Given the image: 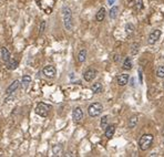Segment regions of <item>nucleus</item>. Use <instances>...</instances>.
I'll list each match as a JSON object with an SVG mask.
<instances>
[{
  "label": "nucleus",
  "instance_id": "obj_32",
  "mask_svg": "<svg viewBox=\"0 0 164 157\" xmlns=\"http://www.w3.org/2000/svg\"><path fill=\"white\" fill-rule=\"evenodd\" d=\"M163 89H164V83H163Z\"/></svg>",
  "mask_w": 164,
  "mask_h": 157
},
{
  "label": "nucleus",
  "instance_id": "obj_19",
  "mask_svg": "<svg viewBox=\"0 0 164 157\" xmlns=\"http://www.w3.org/2000/svg\"><path fill=\"white\" fill-rule=\"evenodd\" d=\"M62 150H63L62 145L58 144V145H56V146H53V148H52V153H53V155H54V156H60V155L62 154Z\"/></svg>",
  "mask_w": 164,
  "mask_h": 157
},
{
  "label": "nucleus",
  "instance_id": "obj_31",
  "mask_svg": "<svg viewBox=\"0 0 164 157\" xmlns=\"http://www.w3.org/2000/svg\"><path fill=\"white\" fill-rule=\"evenodd\" d=\"M139 73H140V82L142 83V72H141V70L139 71Z\"/></svg>",
  "mask_w": 164,
  "mask_h": 157
},
{
  "label": "nucleus",
  "instance_id": "obj_21",
  "mask_svg": "<svg viewBox=\"0 0 164 157\" xmlns=\"http://www.w3.org/2000/svg\"><path fill=\"white\" fill-rule=\"evenodd\" d=\"M118 14H119V7H118V6H114V7L111 8L110 14H109L110 18H111V19H116Z\"/></svg>",
  "mask_w": 164,
  "mask_h": 157
},
{
  "label": "nucleus",
  "instance_id": "obj_7",
  "mask_svg": "<svg viewBox=\"0 0 164 157\" xmlns=\"http://www.w3.org/2000/svg\"><path fill=\"white\" fill-rule=\"evenodd\" d=\"M72 117H73V122L74 123H80L83 118V111L81 107H76L73 110V113H72Z\"/></svg>",
  "mask_w": 164,
  "mask_h": 157
},
{
  "label": "nucleus",
  "instance_id": "obj_14",
  "mask_svg": "<svg viewBox=\"0 0 164 157\" xmlns=\"http://www.w3.org/2000/svg\"><path fill=\"white\" fill-rule=\"evenodd\" d=\"M104 18H105V9L102 7L100 10L97 12L95 20H97L98 22H101V21H103V20H104Z\"/></svg>",
  "mask_w": 164,
  "mask_h": 157
},
{
  "label": "nucleus",
  "instance_id": "obj_9",
  "mask_svg": "<svg viewBox=\"0 0 164 157\" xmlns=\"http://www.w3.org/2000/svg\"><path fill=\"white\" fill-rule=\"evenodd\" d=\"M97 76V71L94 69H88L84 73H83V78L86 80V82H91L93 81Z\"/></svg>",
  "mask_w": 164,
  "mask_h": 157
},
{
  "label": "nucleus",
  "instance_id": "obj_5",
  "mask_svg": "<svg viewBox=\"0 0 164 157\" xmlns=\"http://www.w3.org/2000/svg\"><path fill=\"white\" fill-rule=\"evenodd\" d=\"M42 73L46 78H53L57 75V69L53 65H47L42 69Z\"/></svg>",
  "mask_w": 164,
  "mask_h": 157
},
{
  "label": "nucleus",
  "instance_id": "obj_33",
  "mask_svg": "<svg viewBox=\"0 0 164 157\" xmlns=\"http://www.w3.org/2000/svg\"><path fill=\"white\" fill-rule=\"evenodd\" d=\"M163 144H164V143H163Z\"/></svg>",
  "mask_w": 164,
  "mask_h": 157
},
{
  "label": "nucleus",
  "instance_id": "obj_4",
  "mask_svg": "<svg viewBox=\"0 0 164 157\" xmlns=\"http://www.w3.org/2000/svg\"><path fill=\"white\" fill-rule=\"evenodd\" d=\"M50 110H51V106L49 104H46V103H38V105H37L35 111H36V114H38L39 116L46 117V116H48Z\"/></svg>",
  "mask_w": 164,
  "mask_h": 157
},
{
  "label": "nucleus",
  "instance_id": "obj_27",
  "mask_svg": "<svg viewBox=\"0 0 164 157\" xmlns=\"http://www.w3.org/2000/svg\"><path fill=\"white\" fill-rule=\"evenodd\" d=\"M44 29H46V21H42L41 22V24H40V29H39V35H40V36L43 33Z\"/></svg>",
  "mask_w": 164,
  "mask_h": 157
},
{
  "label": "nucleus",
  "instance_id": "obj_26",
  "mask_svg": "<svg viewBox=\"0 0 164 157\" xmlns=\"http://www.w3.org/2000/svg\"><path fill=\"white\" fill-rule=\"evenodd\" d=\"M135 9L136 11H141L143 9V0H137L135 3Z\"/></svg>",
  "mask_w": 164,
  "mask_h": 157
},
{
  "label": "nucleus",
  "instance_id": "obj_3",
  "mask_svg": "<svg viewBox=\"0 0 164 157\" xmlns=\"http://www.w3.org/2000/svg\"><path fill=\"white\" fill-rule=\"evenodd\" d=\"M102 111H103V106L101 103H92L88 108V114L91 117H97L102 113Z\"/></svg>",
  "mask_w": 164,
  "mask_h": 157
},
{
  "label": "nucleus",
  "instance_id": "obj_30",
  "mask_svg": "<svg viewBox=\"0 0 164 157\" xmlns=\"http://www.w3.org/2000/svg\"><path fill=\"white\" fill-rule=\"evenodd\" d=\"M114 1H115V0H108V3H109L110 6H112L114 3Z\"/></svg>",
  "mask_w": 164,
  "mask_h": 157
},
{
  "label": "nucleus",
  "instance_id": "obj_24",
  "mask_svg": "<svg viewBox=\"0 0 164 157\" xmlns=\"http://www.w3.org/2000/svg\"><path fill=\"white\" fill-rule=\"evenodd\" d=\"M157 78H164V65H161L159 66L157 70Z\"/></svg>",
  "mask_w": 164,
  "mask_h": 157
},
{
  "label": "nucleus",
  "instance_id": "obj_13",
  "mask_svg": "<svg viewBox=\"0 0 164 157\" xmlns=\"http://www.w3.org/2000/svg\"><path fill=\"white\" fill-rule=\"evenodd\" d=\"M10 58H11V54H10L9 50H8L7 48L2 47V48H1V59H2V61H5V62H8Z\"/></svg>",
  "mask_w": 164,
  "mask_h": 157
},
{
  "label": "nucleus",
  "instance_id": "obj_15",
  "mask_svg": "<svg viewBox=\"0 0 164 157\" xmlns=\"http://www.w3.org/2000/svg\"><path fill=\"white\" fill-rule=\"evenodd\" d=\"M91 91H92L94 94H98V93H101L103 91V86L101 83L97 82V83H93L92 86H91Z\"/></svg>",
  "mask_w": 164,
  "mask_h": 157
},
{
  "label": "nucleus",
  "instance_id": "obj_1",
  "mask_svg": "<svg viewBox=\"0 0 164 157\" xmlns=\"http://www.w3.org/2000/svg\"><path fill=\"white\" fill-rule=\"evenodd\" d=\"M62 17H63V23L67 30L71 31L73 28V17H72V10L69 7L64 6L62 8Z\"/></svg>",
  "mask_w": 164,
  "mask_h": 157
},
{
  "label": "nucleus",
  "instance_id": "obj_11",
  "mask_svg": "<svg viewBox=\"0 0 164 157\" xmlns=\"http://www.w3.org/2000/svg\"><path fill=\"white\" fill-rule=\"evenodd\" d=\"M30 83H31V76L28 75V74L23 75L22 78H21V81H20V85L22 86V89H23V90H26V89L29 86Z\"/></svg>",
  "mask_w": 164,
  "mask_h": 157
},
{
  "label": "nucleus",
  "instance_id": "obj_20",
  "mask_svg": "<svg viewBox=\"0 0 164 157\" xmlns=\"http://www.w3.org/2000/svg\"><path fill=\"white\" fill-rule=\"evenodd\" d=\"M86 60V49H82V50H80V52L78 53V61L80 63H82V62H84Z\"/></svg>",
  "mask_w": 164,
  "mask_h": 157
},
{
  "label": "nucleus",
  "instance_id": "obj_10",
  "mask_svg": "<svg viewBox=\"0 0 164 157\" xmlns=\"http://www.w3.org/2000/svg\"><path fill=\"white\" fill-rule=\"evenodd\" d=\"M116 82L120 86L127 85L129 82V74H120L116 78Z\"/></svg>",
  "mask_w": 164,
  "mask_h": 157
},
{
  "label": "nucleus",
  "instance_id": "obj_16",
  "mask_svg": "<svg viewBox=\"0 0 164 157\" xmlns=\"http://www.w3.org/2000/svg\"><path fill=\"white\" fill-rule=\"evenodd\" d=\"M137 122H139V117L136 116V115H133V116H131L130 117V120H129V129H134L136 125H137Z\"/></svg>",
  "mask_w": 164,
  "mask_h": 157
},
{
  "label": "nucleus",
  "instance_id": "obj_28",
  "mask_svg": "<svg viewBox=\"0 0 164 157\" xmlns=\"http://www.w3.org/2000/svg\"><path fill=\"white\" fill-rule=\"evenodd\" d=\"M119 59H120V55H119V54H115V55H114L113 60L115 61V62H118V61H119Z\"/></svg>",
  "mask_w": 164,
  "mask_h": 157
},
{
  "label": "nucleus",
  "instance_id": "obj_6",
  "mask_svg": "<svg viewBox=\"0 0 164 157\" xmlns=\"http://www.w3.org/2000/svg\"><path fill=\"white\" fill-rule=\"evenodd\" d=\"M160 37H161V31H160V30H157V29L153 30L150 35H149V38H148V43H149V44H154V43L157 42V40L160 39Z\"/></svg>",
  "mask_w": 164,
  "mask_h": 157
},
{
  "label": "nucleus",
  "instance_id": "obj_22",
  "mask_svg": "<svg viewBox=\"0 0 164 157\" xmlns=\"http://www.w3.org/2000/svg\"><path fill=\"white\" fill-rule=\"evenodd\" d=\"M134 30H135V27L132 23H127L125 24V32H127L128 36H132L134 33Z\"/></svg>",
  "mask_w": 164,
  "mask_h": 157
},
{
  "label": "nucleus",
  "instance_id": "obj_18",
  "mask_svg": "<svg viewBox=\"0 0 164 157\" xmlns=\"http://www.w3.org/2000/svg\"><path fill=\"white\" fill-rule=\"evenodd\" d=\"M132 60H131V58L128 57L125 58V60H124V62H123V65H122V69L123 70H131L132 69Z\"/></svg>",
  "mask_w": 164,
  "mask_h": 157
},
{
  "label": "nucleus",
  "instance_id": "obj_29",
  "mask_svg": "<svg viewBox=\"0 0 164 157\" xmlns=\"http://www.w3.org/2000/svg\"><path fill=\"white\" fill-rule=\"evenodd\" d=\"M127 2H128L129 6H132L134 3V0H127Z\"/></svg>",
  "mask_w": 164,
  "mask_h": 157
},
{
  "label": "nucleus",
  "instance_id": "obj_2",
  "mask_svg": "<svg viewBox=\"0 0 164 157\" xmlns=\"http://www.w3.org/2000/svg\"><path fill=\"white\" fill-rule=\"evenodd\" d=\"M153 135L152 134H144L141 136V138L139 139V147L141 150H149L152 145L153 142Z\"/></svg>",
  "mask_w": 164,
  "mask_h": 157
},
{
  "label": "nucleus",
  "instance_id": "obj_17",
  "mask_svg": "<svg viewBox=\"0 0 164 157\" xmlns=\"http://www.w3.org/2000/svg\"><path fill=\"white\" fill-rule=\"evenodd\" d=\"M18 68V61L14 59H9V61L7 62V69L8 70H14Z\"/></svg>",
  "mask_w": 164,
  "mask_h": 157
},
{
  "label": "nucleus",
  "instance_id": "obj_8",
  "mask_svg": "<svg viewBox=\"0 0 164 157\" xmlns=\"http://www.w3.org/2000/svg\"><path fill=\"white\" fill-rule=\"evenodd\" d=\"M19 87H20V81H19V80H14V82H12V83L7 87V90H6V94H7V95H11V94H12L14 92H16Z\"/></svg>",
  "mask_w": 164,
  "mask_h": 157
},
{
  "label": "nucleus",
  "instance_id": "obj_12",
  "mask_svg": "<svg viewBox=\"0 0 164 157\" xmlns=\"http://www.w3.org/2000/svg\"><path fill=\"white\" fill-rule=\"evenodd\" d=\"M114 132H115V126L114 125H108L104 129V135L107 138H111L114 135Z\"/></svg>",
  "mask_w": 164,
  "mask_h": 157
},
{
  "label": "nucleus",
  "instance_id": "obj_25",
  "mask_svg": "<svg viewBox=\"0 0 164 157\" xmlns=\"http://www.w3.org/2000/svg\"><path fill=\"white\" fill-rule=\"evenodd\" d=\"M139 43H133L132 44V47H131V54H133V55H135L136 53H137V51H139Z\"/></svg>",
  "mask_w": 164,
  "mask_h": 157
},
{
  "label": "nucleus",
  "instance_id": "obj_23",
  "mask_svg": "<svg viewBox=\"0 0 164 157\" xmlns=\"http://www.w3.org/2000/svg\"><path fill=\"white\" fill-rule=\"evenodd\" d=\"M108 122H109V117H108L107 115H104V116L101 118V123H100L101 129H105V127L108 126Z\"/></svg>",
  "mask_w": 164,
  "mask_h": 157
}]
</instances>
